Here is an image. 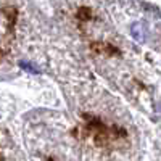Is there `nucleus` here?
Returning a JSON list of instances; mask_svg holds the SVG:
<instances>
[{
    "label": "nucleus",
    "mask_w": 161,
    "mask_h": 161,
    "mask_svg": "<svg viewBox=\"0 0 161 161\" xmlns=\"http://www.w3.org/2000/svg\"><path fill=\"white\" fill-rule=\"evenodd\" d=\"M130 34L134 37V40H137V42H145L147 39V24L145 21H137L130 26Z\"/></svg>",
    "instance_id": "1"
},
{
    "label": "nucleus",
    "mask_w": 161,
    "mask_h": 161,
    "mask_svg": "<svg viewBox=\"0 0 161 161\" xmlns=\"http://www.w3.org/2000/svg\"><path fill=\"white\" fill-rule=\"evenodd\" d=\"M18 66H19L23 71L31 73V74H40V73H42V69H40L36 63H31V61H24V60H21V61L18 63Z\"/></svg>",
    "instance_id": "2"
}]
</instances>
